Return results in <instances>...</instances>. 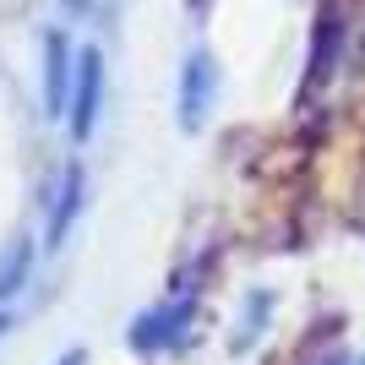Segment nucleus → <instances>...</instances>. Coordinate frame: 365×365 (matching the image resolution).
I'll use <instances>...</instances> for the list:
<instances>
[{
    "mask_svg": "<svg viewBox=\"0 0 365 365\" xmlns=\"http://www.w3.org/2000/svg\"><path fill=\"white\" fill-rule=\"evenodd\" d=\"M191 322H197V300L191 294H169L164 305H153L148 317H137L131 327V344L142 354H164V349H180L191 338Z\"/></svg>",
    "mask_w": 365,
    "mask_h": 365,
    "instance_id": "obj_1",
    "label": "nucleus"
},
{
    "mask_svg": "<svg viewBox=\"0 0 365 365\" xmlns=\"http://www.w3.org/2000/svg\"><path fill=\"white\" fill-rule=\"evenodd\" d=\"M98 104H104V55H98L93 44H82V49H76V76H71V109H66L76 142L93 137V125H98Z\"/></svg>",
    "mask_w": 365,
    "mask_h": 365,
    "instance_id": "obj_2",
    "label": "nucleus"
},
{
    "mask_svg": "<svg viewBox=\"0 0 365 365\" xmlns=\"http://www.w3.org/2000/svg\"><path fill=\"white\" fill-rule=\"evenodd\" d=\"M213 98H218V71L197 49V55L185 61V71H180V125L185 131H197V125L213 115Z\"/></svg>",
    "mask_w": 365,
    "mask_h": 365,
    "instance_id": "obj_3",
    "label": "nucleus"
},
{
    "mask_svg": "<svg viewBox=\"0 0 365 365\" xmlns=\"http://www.w3.org/2000/svg\"><path fill=\"white\" fill-rule=\"evenodd\" d=\"M71 38L66 33H49L44 38V109L55 120H66V109H71Z\"/></svg>",
    "mask_w": 365,
    "mask_h": 365,
    "instance_id": "obj_4",
    "label": "nucleus"
},
{
    "mask_svg": "<svg viewBox=\"0 0 365 365\" xmlns=\"http://www.w3.org/2000/svg\"><path fill=\"white\" fill-rule=\"evenodd\" d=\"M76 213H82V169L66 164L61 185H55V202H49V224H44V245H49V251H61V245H66Z\"/></svg>",
    "mask_w": 365,
    "mask_h": 365,
    "instance_id": "obj_5",
    "label": "nucleus"
},
{
    "mask_svg": "<svg viewBox=\"0 0 365 365\" xmlns=\"http://www.w3.org/2000/svg\"><path fill=\"white\" fill-rule=\"evenodd\" d=\"M28 273H33V245H28V240H16L11 251L0 257V300L22 289V284H28Z\"/></svg>",
    "mask_w": 365,
    "mask_h": 365,
    "instance_id": "obj_6",
    "label": "nucleus"
},
{
    "mask_svg": "<svg viewBox=\"0 0 365 365\" xmlns=\"http://www.w3.org/2000/svg\"><path fill=\"white\" fill-rule=\"evenodd\" d=\"M66 6H71L76 16H98V11H104V0H66Z\"/></svg>",
    "mask_w": 365,
    "mask_h": 365,
    "instance_id": "obj_7",
    "label": "nucleus"
},
{
    "mask_svg": "<svg viewBox=\"0 0 365 365\" xmlns=\"http://www.w3.org/2000/svg\"><path fill=\"white\" fill-rule=\"evenodd\" d=\"M55 365H88V354H82V349H71V354H61Z\"/></svg>",
    "mask_w": 365,
    "mask_h": 365,
    "instance_id": "obj_8",
    "label": "nucleus"
},
{
    "mask_svg": "<svg viewBox=\"0 0 365 365\" xmlns=\"http://www.w3.org/2000/svg\"><path fill=\"white\" fill-rule=\"evenodd\" d=\"M0 333H6V317H0Z\"/></svg>",
    "mask_w": 365,
    "mask_h": 365,
    "instance_id": "obj_9",
    "label": "nucleus"
}]
</instances>
